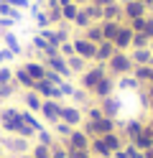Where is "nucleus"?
I'll use <instances>...</instances> for the list:
<instances>
[{
    "instance_id": "f257e3e1",
    "label": "nucleus",
    "mask_w": 153,
    "mask_h": 158,
    "mask_svg": "<svg viewBox=\"0 0 153 158\" xmlns=\"http://www.w3.org/2000/svg\"><path fill=\"white\" fill-rule=\"evenodd\" d=\"M110 72L112 74H128L130 69H133V59L128 56V54H120V51H115L110 56Z\"/></svg>"
},
{
    "instance_id": "f03ea898",
    "label": "nucleus",
    "mask_w": 153,
    "mask_h": 158,
    "mask_svg": "<svg viewBox=\"0 0 153 158\" xmlns=\"http://www.w3.org/2000/svg\"><path fill=\"white\" fill-rule=\"evenodd\" d=\"M74 54L82 56V59H95V54H97V44L87 41V38H77V41H74Z\"/></svg>"
},
{
    "instance_id": "7ed1b4c3",
    "label": "nucleus",
    "mask_w": 153,
    "mask_h": 158,
    "mask_svg": "<svg viewBox=\"0 0 153 158\" xmlns=\"http://www.w3.org/2000/svg\"><path fill=\"white\" fill-rule=\"evenodd\" d=\"M112 44H115L117 51H120V48H128V46L133 44V28H130V26H120V28H117V36H115V41H112Z\"/></svg>"
},
{
    "instance_id": "20e7f679",
    "label": "nucleus",
    "mask_w": 153,
    "mask_h": 158,
    "mask_svg": "<svg viewBox=\"0 0 153 158\" xmlns=\"http://www.w3.org/2000/svg\"><path fill=\"white\" fill-rule=\"evenodd\" d=\"M100 79H105V69H102V66H95V69H89V72H84L82 82H84L87 89H95V84L100 82Z\"/></svg>"
},
{
    "instance_id": "39448f33",
    "label": "nucleus",
    "mask_w": 153,
    "mask_h": 158,
    "mask_svg": "<svg viewBox=\"0 0 153 158\" xmlns=\"http://www.w3.org/2000/svg\"><path fill=\"white\" fill-rule=\"evenodd\" d=\"M41 112H44V117L49 123H56V120H61V105H56V102H44L41 105Z\"/></svg>"
},
{
    "instance_id": "423d86ee",
    "label": "nucleus",
    "mask_w": 153,
    "mask_h": 158,
    "mask_svg": "<svg viewBox=\"0 0 153 158\" xmlns=\"http://www.w3.org/2000/svg\"><path fill=\"white\" fill-rule=\"evenodd\" d=\"M146 8H148V5H143L140 0H133V3H125V15L130 18V21H133V18H143V15H146Z\"/></svg>"
},
{
    "instance_id": "0eeeda50",
    "label": "nucleus",
    "mask_w": 153,
    "mask_h": 158,
    "mask_svg": "<svg viewBox=\"0 0 153 158\" xmlns=\"http://www.w3.org/2000/svg\"><path fill=\"white\" fill-rule=\"evenodd\" d=\"M130 59H133V64H138V66H148L151 59H153V51L151 48H135Z\"/></svg>"
},
{
    "instance_id": "6e6552de",
    "label": "nucleus",
    "mask_w": 153,
    "mask_h": 158,
    "mask_svg": "<svg viewBox=\"0 0 153 158\" xmlns=\"http://www.w3.org/2000/svg\"><path fill=\"white\" fill-rule=\"evenodd\" d=\"M61 120H64L66 125H77L82 120V115H79L77 107H61Z\"/></svg>"
},
{
    "instance_id": "1a4fd4ad",
    "label": "nucleus",
    "mask_w": 153,
    "mask_h": 158,
    "mask_svg": "<svg viewBox=\"0 0 153 158\" xmlns=\"http://www.w3.org/2000/svg\"><path fill=\"white\" fill-rule=\"evenodd\" d=\"M95 94H100V97H107L110 92H112V79L110 77H105V79H100V82L95 84V89H92Z\"/></svg>"
},
{
    "instance_id": "9d476101",
    "label": "nucleus",
    "mask_w": 153,
    "mask_h": 158,
    "mask_svg": "<svg viewBox=\"0 0 153 158\" xmlns=\"http://www.w3.org/2000/svg\"><path fill=\"white\" fill-rule=\"evenodd\" d=\"M87 41L92 44H100V41H105V36H102V26H87Z\"/></svg>"
},
{
    "instance_id": "9b49d317",
    "label": "nucleus",
    "mask_w": 153,
    "mask_h": 158,
    "mask_svg": "<svg viewBox=\"0 0 153 158\" xmlns=\"http://www.w3.org/2000/svg\"><path fill=\"white\" fill-rule=\"evenodd\" d=\"M77 10H79V5H77V3L61 5V18H64V21H71V23H74V18H77Z\"/></svg>"
},
{
    "instance_id": "f8f14e48",
    "label": "nucleus",
    "mask_w": 153,
    "mask_h": 158,
    "mask_svg": "<svg viewBox=\"0 0 153 158\" xmlns=\"http://www.w3.org/2000/svg\"><path fill=\"white\" fill-rule=\"evenodd\" d=\"M74 23H77V26H82V28L92 26V18H89V13H87V8H79V10H77V18H74Z\"/></svg>"
},
{
    "instance_id": "ddd939ff",
    "label": "nucleus",
    "mask_w": 153,
    "mask_h": 158,
    "mask_svg": "<svg viewBox=\"0 0 153 158\" xmlns=\"http://www.w3.org/2000/svg\"><path fill=\"white\" fill-rule=\"evenodd\" d=\"M92 151H97V156H110V148H107V143L102 140V138H95V140H92Z\"/></svg>"
},
{
    "instance_id": "4468645a",
    "label": "nucleus",
    "mask_w": 153,
    "mask_h": 158,
    "mask_svg": "<svg viewBox=\"0 0 153 158\" xmlns=\"http://www.w3.org/2000/svg\"><path fill=\"white\" fill-rule=\"evenodd\" d=\"M15 79H18V82L23 84V87H31V89H33V79L28 77V72H26V69H18V72H15Z\"/></svg>"
},
{
    "instance_id": "2eb2a0df",
    "label": "nucleus",
    "mask_w": 153,
    "mask_h": 158,
    "mask_svg": "<svg viewBox=\"0 0 153 158\" xmlns=\"http://www.w3.org/2000/svg\"><path fill=\"white\" fill-rule=\"evenodd\" d=\"M26 102H28V107H33V110H41V105H44V102L38 100L36 92H33V94H26Z\"/></svg>"
},
{
    "instance_id": "dca6fc26",
    "label": "nucleus",
    "mask_w": 153,
    "mask_h": 158,
    "mask_svg": "<svg viewBox=\"0 0 153 158\" xmlns=\"http://www.w3.org/2000/svg\"><path fill=\"white\" fill-rule=\"evenodd\" d=\"M135 77L138 79H151V66H138L135 69Z\"/></svg>"
},
{
    "instance_id": "f3484780",
    "label": "nucleus",
    "mask_w": 153,
    "mask_h": 158,
    "mask_svg": "<svg viewBox=\"0 0 153 158\" xmlns=\"http://www.w3.org/2000/svg\"><path fill=\"white\" fill-rule=\"evenodd\" d=\"M143 33H146L148 38H153V18H146V31Z\"/></svg>"
},
{
    "instance_id": "a211bd4d",
    "label": "nucleus",
    "mask_w": 153,
    "mask_h": 158,
    "mask_svg": "<svg viewBox=\"0 0 153 158\" xmlns=\"http://www.w3.org/2000/svg\"><path fill=\"white\" fill-rule=\"evenodd\" d=\"M3 3L13 5V8H23V5H28V0H3Z\"/></svg>"
},
{
    "instance_id": "6ab92c4d",
    "label": "nucleus",
    "mask_w": 153,
    "mask_h": 158,
    "mask_svg": "<svg viewBox=\"0 0 153 158\" xmlns=\"http://www.w3.org/2000/svg\"><path fill=\"white\" fill-rule=\"evenodd\" d=\"M110 3H115V0H92V5H97V8H105Z\"/></svg>"
},
{
    "instance_id": "aec40b11",
    "label": "nucleus",
    "mask_w": 153,
    "mask_h": 158,
    "mask_svg": "<svg viewBox=\"0 0 153 158\" xmlns=\"http://www.w3.org/2000/svg\"><path fill=\"white\" fill-rule=\"evenodd\" d=\"M140 3H143V5H153V0H140Z\"/></svg>"
}]
</instances>
